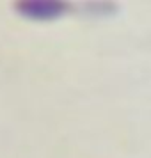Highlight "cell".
<instances>
[{"instance_id": "cell-1", "label": "cell", "mask_w": 151, "mask_h": 158, "mask_svg": "<svg viewBox=\"0 0 151 158\" xmlns=\"http://www.w3.org/2000/svg\"><path fill=\"white\" fill-rule=\"evenodd\" d=\"M66 6L62 2H22L18 11L32 20H53L64 13Z\"/></svg>"}]
</instances>
